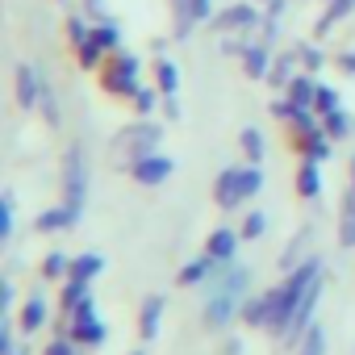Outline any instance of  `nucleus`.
Instances as JSON below:
<instances>
[{"label":"nucleus","mask_w":355,"mask_h":355,"mask_svg":"<svg viewBox=\"0 0 355 355\" xmlns=\"http://www.w3.org/2000/svg\"><path fill=\"white\" fill-rule=\"evenodd\" d=\"M322 280V259L318 255H305L293 272H284V280L280 284H272L263 297H268V334H284V326H288V318L297 313V305H301V297L313 288Z\"/></svg>","instance_id":"1"},{"label":"nucleus","mask_w":355,"mask_h":355,"mask_svg":"<svg viewBox=\"0 0 355 355\" xmlns=\"http://www.w3.org/2000/svg\"><path fill=\"white\" fill-rule=\"evenodd\" d=\"M247 288H251V272L234 259V263H222L218 276L209 280V297H205V326L222 330L230 326L234 318H243V301H247Z\"/></svg>","instance_id":"2"},{"label":"nucleus","mask_w":355,"mask_h":355,"mask_svg":"<svg viewBox=\"0 0 355 355\" xmlns=\"http://www.w3.org/2000/svg\"><path fill=\"white\" fill-rule=\"evenodd\" d=\"M263 193V167L247 163V167H226L218 180H214V201L218 209H239L247 201H255Z\"/></svg>","instance_id":"3"},{"label":"nucleus","mask_w":355,"mask_h":355,"mask_svg":"<svg viewBox=\"0 0 355 355\" xmlns=\"http://www.w3.org/2000/svg\"><path fill=\"white\" fill-rule=\"evenodd\" d=\"M63 205H67L71 222L84 218V205H88V159H84V146L80 142L63 159Z\"/></svg>","instance_id":"4"},{"label":"nucleus","mask_w":355,"mask_h":355,"mask_svg":"<svg viewBox=\"0 0 355 355\" xmlns=\"http://www.w3.org/2000/svg\"><path fill=\"white\" fill-rule=\"evenodd\" d=\"M101 84L109 96H134L142 88V67H138V55L130 51H113L101 67Z\"/></svg>","instance_id":"5"},{"label":"nucleus","mask_w":355,"mask_h":355,"mask_svg":"<svg viewBox=\"0 0 355 355\" xmlns=\"http://www.w3.org/2000/svg\"><path fill=\"white\" fill-rule=\"evenodd\" d=\"M159 138H163V125H159V121H150V117H138L130 130H121V134H117V150H125V155H130V163H134V159H142V155H155Z\"/></svg>","instance_id":"6"},{"label":"nucleus","mask_w":355,"mask_h":355,"mask_svg":"<svg viewBox=\"0 0 355 355\" xmlns=\"http://www.w3.org/2000/svg\"><path fill=\"white\" fill-rule=\"evenodd\" d=\"M113 51H121V34H117V26H109V21H96L92 26V34H88V42L76 51V59H80V67H101V59L105 55H113Z\"/></svg>","instance_id":"7"},{"label":"nucleus","mask_w":355,"mask_h":355,"mask_svg":"<svg viewBox=\"0 0 355 355\" xmlns=\"http://www.w3.org/2000/svg\"><path fill=\"white\" fill-rule=\"evenodd\" d=\"M17 105L26 109V113H34V109H42V96H46V80H42V67H34V63H17Z\"/></svg>","instance_id":"8"},{"label":"nucleus","mask_w":355,"mask_h":355,"mask_svg":"<svg viewBox=\"0 0 355 355\" xmlns=\"http://www.w3.org/2000/svg\"><path fill=\"white\" fill-rule=\"evenodd\" d=\"M171 171H175V163L167 159V155H142V159H134L130 163V175H134V184H142V189H155V184H167L171 180Z\"/></svg>","instance_id":"9"},{"label":"nucleus","mask_w":355,"mask_h":355,"mask_svg":"<svg viewBox=\"0 0 355 355\" xmlns=\"http://www.w3.org/2000/svg\"><path fill=\"white\" fill-rule=\"evenodd\" d=\"M263 17H259V9L255 5H230V9H222V13H214V30L218 34H239V30H255Z\"/></svg>","instance_id":"10"},{"label":"nucleus","mask_w":355,"mask_h":355,"mask_svg":"<svg viewBox=\"0 0 355 355\" xmlns=\"http://www.w3.org/2000/svg\"><path fill=\"white\" fill-rule=\"evenodd\" d=\"M67 338H76L80 347H105L109 338V326L101 313H88V318H67Z\"/></svg>","instance_id":"11"},{"label":"nucleus","mask_w":355,"mask_h":355,"mask_svg":"<svg viewBox=\"0 0 355 355\" xmlns=\"http://www.w3.org/2000/svg\"><path fill=\"white\" fill-rule=\"evenodd\" d=\"M46 322H51L46 297H42V293H30V297L21 301V309H17V330H21V334H38Z\"/></svg>","instance_id":"12"},{"label":"nucleus","mask_w":355,"mask_h":355,"mask_svg":"<svg viewBox=\"0 0 355 355\" xmlns=\"http://www.w3.org/2000/svg\"><path fill=\"white\" fill-rule=\"evenodd\" d=\"M239 243H243V230H230V226H218L205 243V255H214L218 263H234L239 259Z\"/></svg>","instance_id":"13"},{"label":"nucleus","mask_w":355,"mask_h":355,"mask_svg":"<svg viewBox=\"0 0 355 355\" xmlns=\"http://www.w3.org/2000/svg\"><path fill=\"white\" fill-rule=\"evenodd\" d=\"M284 101H288L293 109H313V101H318V80H313V71H297V76L288 80V88H284Z\"/></svg>","instance_id":"14"},{"label":"nucleus","mask_w":355,"mask_h":355,"mask_svg":"<svg viewBox=\"0 0 355 355\" xmlns=\"http://www.w3.org/2000/svg\"><path fill=\"white\" fill-rule=\"evenodd\" d=\"M163 309H167V297H159V293H150V297L142 301V309H138V334H142L146 343H150V338H159Z\"/></svg>","instance_id":"15"},{"label":"nucleus","mask_w":355,"mask_h":355,"mask_svg":"<svg viewBox=\"0 0 355 355\" xmlns=\"http://www.w3.org/2000/svg\"><path fill=\"white\" fill-rule=\"evenodd\" d=\"M218 259L214 255H197V259H189L184 268H180V276H175V280H180L184 288H197V284H209L214 276H218Z\"/></svg>","instance_id":"16"},{"label":"nucleus","mask_w":355,"mask_h":355,"mask_svg":"<svg viewBox=\"0 0 355 355\" xmlns=\"http://www.w3.org/2000/svg\"><path fill=\"white\" fill-rule=\"evenodd\" d=\"M297 197H301V201H318V197H322V163H318V159H305V155H301V167H297Z\"/></svg>","instance_id":"17"},{"label":"nucleus","mask_w":355,"mask_h":355,"mask_svg":"<svg viewBox=\"0 0 355 355\" xmlns=\"http://www.w3.org/2000/svg\"><path fill=\"white\" fill-rule=\"evenodd\" d=\"M297 150L305 155V159H318V163H326L330 155H334V138L318 125V130H305V134H297Z\"/></svg>","instance_id":"18"},{"label":"nucleus","mask_w":355,"mask_h":355,"mask_svg":"<svg viewBox=\"0 0 355 355\" xmlns=\"http://www.w3.org/2000/svg\"><path fill=\"white\" fill-rule=\"evenodd\" d=\"M239 59H243V71H247L251 80H268V71H272V46L247 42V51H243Z\"/></svg>","instance_id":"19"},{"label":"nucleus","mask_w":355,"mask_h":355,"mask_svg":"<svg viewBox=\"0 0 355 355\" xmlns=\"http://www.w3.org/2000/svg\"><path fill=\"white\" fill-rule=\"evenodd\" d=\"M101 272H105V255H101V251H84V255H71V272H67V280L92 284Z\"/></svg>","instance_id":"20"},{"label":"nucleus","mask_w":355,"mask_h":355,"mask_svg":"<svg viewBox=\"0 0 355 355\" xmlns=\"http://www.w3.org/2000/svg\"><path fill=\"white\" fill-rule=\"evenodd\" d=\"M297 63H301V51L293 46L288 55H280V59L272 63V71H268V84H276V88H288V80L297 76Z\"/></svg>","instance_id":"21"},{"label":"nucleus","mask_w":355,"mask_h":355,"mask_svg":"<svg viewBox=\"0 0 355 355\" xmlns=\"http://www.w3.org/2000/svg\"><path fill=\"white\" fill-rule=\"evenodd\" d=\"M71 226H76V222H71L67 205H55V209L38 214V222H34V230H38V234H59V230H71Z\"/></svg>","instance_id":"22"},{"label":"nucleus","mask_w":355,"mask_h":355,"mask_svg":"<svg viewBox=\"0 0 355 355\" xmlns=\"http://www.w3.org/2000/svg\"><path fill=\"white\" fill-rule=\"evenodd\" d=\"M239 146H243L247 163H263V159H268V138H263L255 125H247V130L239 134Z\"/></svg>","instance_id":"23"},{"label":"nucleus","mask_w":355,"mask_h":355,"mask_svg":"<svg viewBox=\"0 0 355 355\" xmlns=\"http://www.w3.org/2000/svg\"><path fill=\"white\" fill-rule=\"evenodd\" d=\"M338 243L355 247V193H347L338 205Z\"/></svg>","instance_id":"24"},{"label":"nucleus","mask_w":355,"mask_h":355,"mask_svg":"<svg viewBox=\"0 0 355 355\" xmlns=\"http://www.w3.org/2000/svg\"><path fill=\"white\" fill-rule=\"evenodd\" d=\"M155 88L163 96H175V88H180V67H175L171 59H159L155 63Z\"/></svg>","instance_id":"25"},{"label":"nucleus","mask_w":355,"mask_h":355,"mask_svg":"<svg viewBox=\"0 0 355 355\" xmlns=\"http://www.w3.org/2000/svg\"><path fill=\"white\" fill-rule=\"evenodd\" d=\"M92 293H88V284H80V280H63V293H59V305H63V318L71 313V309H80L84 301H88Z\"/></svg>","instance_id":"26"},{"label":"nucleus","mask_w":355,"mask_h":355,"mask_svg":"<svg viewBox=\"0 0 355 355\" xmlns=\"http://www.w3.org/2000/svg\"><path fill=\"white\" fill-rule=\"evenodd\" d=\"M355 13V0H330V9L322 13V21H318V34H326L330 26H338V21H347Z\"/></svg>","instance_id":"27"},{"label":"nucleus","mask_w":355,"mask_h":355,"mask_svg":"<svg viewBox=\"0 0 355 355\" xmlns=\"http://www.w3.org/2000/svg\"><path fill=\"white\" fill-rule=\"evenodd\" d=\"M42 280H67V272H71V259L63 255V251H51L46 259H42Z\"/></svg>","instance_id":"28"},{"label":"nucleus","mask_w":355,"mask_h":355,"mask_svg":"<svg viewBox=\"0 0 355 355\" xmlns=\"http://www.w3.org/2000/svg\"><path fill=\"white\" fill-rule=\"evenodd\" d=\"M243 322H247V326H259V330L268 326V297H263V293L243 301Z\"/></svg>","instance_id":"29"},{"label":"nucleus","mask_w":355,"mask_h":355,"mask_svg":"<svg viewBox=\"0 0 355 355\" xmlns=\"http://www.w3.org/2000/svg\"><path fill=\"white\" fill-rule=\"evenodd\" d=\"M322 130H326L334 142H343V138L351 134V117H347V109H334V113H326V117H322Z\"/></svg>","instance_id":"30"},{"label":"nucleus","mask_w":355,"mask_h":355,"mask_svg":"<svg viewBox=\"0 0 355 355\" xmlns=\"http://www.w3.org/2000/svg\"><path fill=\"white\" fill-rule=\"evenodd\" d=\"M297 355H326V330L313 322L309 330H305V338L297 343Z\"/></svg>","instance_id":"31"},{"label":"nucleus","mask_w":355,"mask_h":355,"mask_svg":"<svg viewBox=\"0 0 355 355\" xmlns=\"http://www.w3.org/2000/svg\"><path fill=\"white\" fill-rule=\"evenodd\" d=\"M268 234V214L263 209H251L247 218H243V243H255V239H263Z\"/></svg>","instance_id":"32"},{"label":"nucleus","mask_w":355,"mask_h":355,"mask_svg":"<svg viewBox=\"0 0 355 355\" xmlns=\"http://www.w3.org/2000/svg\"><path fill=\"white\" fill-rule=\"evenodd\" d=\"M13 222H17V205H13V193L0 197V239H13Z\"/></svg>","instance_id":"33"},{"label":"nucleus","mask_w":355,"mask_h":355,"mask_svg":"<svg viewBox=\"0 0 355 355\" xmlns=\"http://www.w3.org/2000/svg\"><path fill=\"white\" fill-rule=\"evenodd\" d=\"M171 13H175V38H189L193 34V13H189V0H171Z\"/></svg>","instance_id":"34"},{"label":"nucleus","mask_w":355,"mask_h":355,"mask_svg":"<svg viewBox=\"0 0 355 355\" xmlns=\"http://www.w3.org/2000/svg\"><path fill=\"white\" fill-rule=\"evenodd\" d=\"M159 96H163L159 88H138V92L130 96V101H134V113H138V117H150L155 105H159Z\"/></svg>","instance_id":"35"},{"label":"nucleus","mask_w":355,"mask_h":355,"mask_svg":"<svg viewBox=\"0 0 355 355\" xmlns=\"http://www.w3.org/2000/svg\"><path fill=\"white\" fill-rule=\"evenodd\" d=\"M305 247H309V230H297V234H293V243H288V251L280 255V268H284V272H293V268H297V255H301Z\"/></svg>","instance_id":"36"},{"label":"nucleus","mask_w":355,"mask_h":355,"mask_svg":"<svg viewBox=\"0 0 355 355\" xmlns=\"http://www.w3.org/2000/svg\"><path fill=\"white\" fill-rule=\"evenodd\" d=\"M313 109H318V117H326V113H334V109H343V96H338L334 88H326V84H318V101H313Z\"/></svg>","instance_id":"37"},{"label":"nucleus","mask_w":355,"mask_h":355,"mask_svg":"<svg viewBox=\"0 0 355 355\" xmlns=\"http://www.w3.org/2000/svg\"><path fill=\"white\" fill-rule=\"evenodd\" d=\"M42 355H80V343L67 338V334H59V338H51V343L42 347Z\"/></svg>","instance_id":"38"},{"label":"nucleus","mask_w":355,"mask_h":355,"mask_svg":"<svg viewBox=\"0 0 355 355\" xmlns=\"http://www.w3.org/2000/svg\"><path fill=\"white\" fill-rule=\"evenodd\" d=\"M67 34H71V51H80L88 42V34H92V26H84L80 17H67Z\"/></svg>","instance_id":"39"},{"label":"nucleus","mask_w":355,"mask_h":355,"mask_svg":"<svg viewBox=\"0 0 355 355\" xmlns=\"http://www.w3.org/2000/svg\"><path fill=\"white\" fill-rule=\"evenodd\" d=\"M297 51H301V71H313V76H318V71H322V63H326V59H322V51H318V46H297Z\"/></svg>","instance_id":"40"},{"label":"nucleus","mask_w":355,"mask_h":355,"mask_svg":"<svg viewBox=\"0 0 355 355\" xmlns=\"http://www.w3.org/2000/svg\"><path fill=\"white\" fill-rule=\"evenodd\" d=\"M193 21H214V0H189Z\"/></svg>","instance_id":"41"},{"label":"nucleus","mask_w":355,"mask_h":355,"mask_svg":"<svg viewBox=\"0 0 355 355\" xmlns=\"http://www.w3.org/2000/svg\"><path fill=\"white\" fill-rule=\"evenodd\" d=\"M13 301H17V288H13V276H5V280H0V305L13 309Z\"/></svg>","instance_id":"42"},{"label":"nucleus","mask_w":355,"mask_h":355,"mask_svg":"<svg viewBox=\"0 0 355 355\" xmlns=\"http://www.w3.org/2000/svg\"><path fill=\"white\" fill-rule=\"evenodd\" d=\"M17 351V343H13V326H5L0 330V355H13Z\"/></svg>","instance_id":"43"},{"label":"nucleus","mask_w":355,"mask_h":355,"mask_svg":"<svg viewBox=\"0 0 355 355\" xmlns=\"http://www.w3.org/2000/svg\"><path fill=\"white\" fill-rule=\"evenodd\" d=\"M163 113H167V121H175V117H180V101H175V96H163Z\"/></svg>","instance_id":"44"},{"label":"nucleus","mask_w":355,"mask_h":355,"mask_svg":"<svg viewBox=\"0 0 355 355\" xmlns=\"http://www.w3.org/2000/svg\"><path fill=\"white\" fill-rule=\"evenodd\" d=\"M338 67H343L347 76H355V51H347V55H338Z\"/></svg>","instance_id":"45"},{"label":"nucleus","mask_w":355,"mask_h":355,"mask_svg":"<svg viewBox=\"0 0 355 355\" xmlns=\"http://www.w3.org/2000/svg\"><path fill=\"white\" fill-rule=\"evenodd\" d=\"M88 13L92 17H105V0H88Z\"/></svg>","instance_id":"46"},{"label":"nucleus","mask_w":355,"mask_h":355,"mask_svg":"<svg viewBox=\"0 0 355 355\" xmlns=\"http://www.w3.org/2000/svg\"><path fill=\"white\" fill-rule=\"evenodd\" d=\"M226 355H243V338H230L226 343Z\"/></svg>","instance_id":"47"},{"label":"nucleus","mask_w":355,"mask_h":355,"mask_svg":"<svg viewBox=\"0 0 355 355\" xmlns=\"http://www.w3.org/2000/svg\"><path fill=\"white\" fill-rule=\"evenodd\" d=\"M351 193H355V155H351Z\"/></svg>","instance_id":"48"},{"label":"nucleus","mask_w":355,"mask_h":355,"mask_svg":"<svg viewBox=\"0 0 355 355\" xmlns=\"http://www.w3.org/2000/svg\"><path fill=\"white\" fill-rule=\"evenodd\" d=\"M130 355H146V351H130Z\"/></svg>","instance_id":"49"},{"label":"nucleus","mask_w":355,"mask_h":355,"mask_svg":"<svg viewBox=\"0 0 355 355\" xmlns=\"http://www.w3.org/2000/svg\"><path fill=\"white\" fill-rule=\"evenodd\" d=\"M13 355H26V351H13Z\"/></svg>","instance_id":"50"},{"label":"nucleus","mask_w":355,"mask_h":355,"mask_svg":"<svg viewBox=\"0 0 355 355\" xmlns=\"http://www.w3.org/2000/svg\"><path fill=\"white\" fill-rule=\"evenodd\" d=\"M326 5H330V0H326Z\"/></svg>","instance_id":"51"},{"label":"nucleus","mask_w":355,"mask_h":355,"mask_svg":"<svg viewBox=\"0 0 355 355\" xmlns=\"http://www.w3.org/2000/svg\"><path fill=\"white\" fill-rule=\"evenodd\" d=\"M263 5H268V0H263Z\"/></svg>","instance_id":"52"}]
</instances>
